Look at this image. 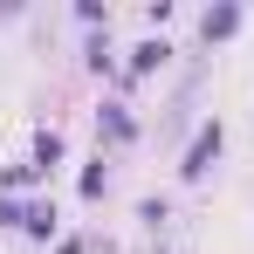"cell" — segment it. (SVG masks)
Returning <instances> with one entry per match:
<instances>
[{
  "instance_id": "5",
  "label": "cell",
  "mask_w": 254,
  "mask_h": 254,
  "mask_svg": "<svg viewBox=\"0 0 254 254\" xmlns=\"http://www.w3.org/2000/svg\"><path fill=\"white\" fill-rule=\"evenodd\" d=\"M96 124L110 130L117 144H124V137H130V117H124V103H103V110H96Z\"/></svg>"
},
{
  "instance_id": "4",
  "label": "cell",
  "mask_w": 254,
  "mask_h": 254,
  "mask_svg": "<svg viewBox=\"0 0 254 254\" xmlns=\"http://www.w3.org/2000/svg\"><path fill=\"white\" fill-rule=\"evenodd\" d=\"M62 158V130H35V172H48Z\"/></svg>"
},
{
  "instance_id": "2",
  "label": "cell",
  "mask_w": 254,
  "mask_h": 254,
  "mask_svg": "<svg viewBox=\"0 0 254 254\" xmlns=\"http://www.w3.org/2000/svg\"><path fill=\"white\" fill-rule=\"evenodd\" d=\"M234 28H241V7H213L206 21H199V35H206V42H227Z\"/></svg>"
},
{
  "instance_id": "3",
  "label": "cell",
  "mask_w": 254,
  "mask_h": 254,
  "mask_svg": "<svg viewBox=\"0 0 254 254\" xmlns=\"http://www.w3.org/2000/svg\"><path fill=\"white\" fill-rule=\"evenodd\" d=\"M165 55H172L165 42H137V48H130V76H144V69H158Z\"/></svg>"
},
{
  "instance_id": "1",
  "label": "cell",
  "mask_w": 254,
  "mask_h": 254,
  "mask_svg": "<svg viewBox=\"0 0 254 254\" xmlns=\"http://www.w3.org/2000/svg\"><path fill=\"white\" fill-rule=\"evenodd\" d=\"M220 144H227V130H220V124H199V137H192V151H186L179 172H186V179H206L213 158H220Z\"/></svg>"
},
{
  "instance_id": "6",
  "label": "cell",
  "mask_w": 254,
  "mask_h": 254,
  "mask_svg": "<svg viewBox=\"0 0 254 254\" xmlns=\"http://www.w3.org/2000/svg\"><path fill=\"white\" fill-rule=\"evenodd\" d=\"M21 227H28V234H42V241H48V234H55V206H48V199H42V206H28V220H21Z\"/></svg>"
},
{
  "instance_id": "7",
  "label": "cell",
  "mask_w": 254,
  "mask_h": 254,
  "mask_svg": "<svg viewBox=\"0 0 254 254\" xmlns=\"http://www.w3.org/2000/svg\"><path fill=\"white\" fill-rule=\"evenodd\" d=\"M103 186H110V172H103V158L83 172V199H103Z\"/></svg>"
}]
</instances>
